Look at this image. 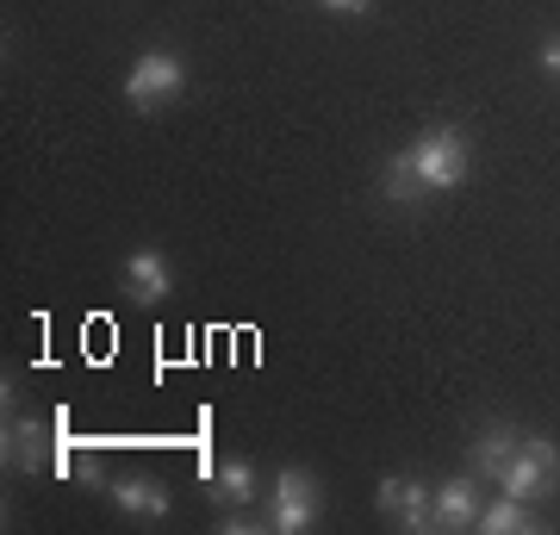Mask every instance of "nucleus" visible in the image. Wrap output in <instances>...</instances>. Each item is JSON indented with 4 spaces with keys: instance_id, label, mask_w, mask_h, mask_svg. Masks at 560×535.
Returning a JSON list of instances; mask_svg holds the SVG:
<instances>
[{
    "instance_id": "9d476101",
    "label": "nucleus",
    "mask_w": 560,
    "mask_h": 535,
    "mask_svg": "<svg viewBox=\"0 0 560 535\" xmlns=\"http://www.w3.org/2000/svg\"><path fill=\"white\" fill-rule=\"evenodd\" d=\"M474 530H486V535H536L541 530V516L529 511V498H492V504H486L480 511V523H474Z\"/></svg>"
},
{
    "instance_id": "423d86ee",
    "label": "nucleus",
    "mask_w": 560,
    "mask_h": 535,
    "mask_svg": "<svg viewBox=\"0 0 560 535\" xmlns=\"http://www.w3.org/2000/svg\"><path fill=\"white\" fill-rule=\"evenodd\" d=\"M175 293V268L162 249H131L125 256V299H138V305H162V299Z\"/></svg>"
},
{
    "instance_id": "39448f33",
    "label": "nucleus",
    "mask_w": 560,
    "mask_h": 535,
    "mask_svg": "<svg viewBox=\"0 0 560 535\" xmlns=\"http://www.w3.org/2000/svg\"><path fill=\"white\" fill-rule=\"evenodd\" d=\"M374 504H381L399 530L411 535H436V492L423 486V479H405V474H386L381 492H374Z\"/></svg>"
},
{
    "instance_id": "9b49d317",
    "label": "nucleus",
    "mask_w": 560,
    "mask_h": 535,
    "mask_svg": "<svg viewBox=\"0 0 560 535\" xmlns=\"http://www.w3.org/2000/svg\"><path fill=\"white\" fill-rule=\"evenodd\" d=\"M212 474V498H219L224 511H243V504H256V467L249 461H224V467H206Z\"/></svg>"
},
{
    "instance_id": "20e7f679",
    "label": "nucleus",
    "mask_w": 560,
    "mask_h": 535,
    "mask_svg": "<svg viewBox=\"0 0 560 535\" xmlns=\"http://www.w3.org/2000/svg\"><path fill=\"white\" fill-rule=\"evenodd\" d=\"M555 479H560V449L548 437H523L517 455H511V467L499 474V486L511 498H541Z\"/></svg>"
},
{
    "instance_id": "4468645a",
    "label": "nucleus",
    "mask_w": 560,
    "mask_h": 535,
    "mask_svg": "<svg viewBox=\"0 0 560 535\" xmlns=\"http://www.w3.org/2000/svg\"><path fill=\"white\" fill-rule=\"evenodd\" d=\"M324 13H342V20H361V13H374V0H318Z\"/></svg>"
},
{
    "instance_id": "f257e3e1",
    "label": "nucleus",
    "mask_w": 560,
    "mask_h": 535,
    "mask_svg": "<svg viewBox=\"0 0 560 535\" xmlns=\"http://www.w3.org/2000/svg\"><path fill=\"white\" fill-rule=\"evenodd\" d=\"M411 168H418L423 194H448L467 181L474 156H467V138H460L455 125H430L423 138H411Z\"/></svg>"
},
{
    "instance_id": "ddd939ff",
    "label": "nucleus",
    "mask_w": 560,
    "mask_h": 535,
    "mask_svg": "<svg viewBox=\"0 0 560 535\" xmlns=\"http://www.w3.org/2000/svg\"><path fill=\"white\" fill-rule=\"evenodd\" d=\"M381 187H386V206H418V194H423V181H418V168H411V150H399V156L386 162V175H381Z\"/></svg>"
},
{
    "instance_id": "1a4fd4ad",
    "label": "nucleus",
    "mask_w": 560,
    "mask_h": 535,
    "mask_svg": "<svg viewBox=\"0 0 560 535\" xmlns=\"http://www.w3.org/2000/svg\"><path fill=\"white\" fill-rule=\"evenodd\" d=\"M106 498H113V511H125V516H168V492L143 474L106 479Z\"/></svg>"
},
{
    "instance_id": "f8f14e48",
    "label": "nucleus",
    "mask_w": 560,
    "mask_h": 535,
    "mask_svg": "<svg viewBox=\"0 0 560 535\" xmlns=\"http://www.w3.org/2000/svg\"><path fill=\"white\" fill-rule=\"evenodd\" d=\"M517 430H504V423H492V430H480V442H474V474L499 479L504 467H511V455H517Z\"/></svg>"
},
{
    "instance_id": "7ed1b4c3",
    "label": "nucleus",
    "mask_w": 560,
    "mask_h": 535,
    "mask_svg": "<svg viewBox=\"0 0 560 535\" xmlns=\"http://www.w3.org/2000/svg\"><path fill=\"white\" fill-rule=\"evenodd\" d=\"M180 88H187V69H180L175 50H143L131 62V75H125V100L138 106V113H156V106H175Z\"/></svg>"
},
{
    "instance_id": "f03ea898",
    "label": "nucleus",
    "mask_w": 560,
    "mask_h": 535,
    "mask_svg": "<svg viewBox=\"0 0 560 535\" xmlns=\"http://www.w3.org/2000/svg\"><path fill=\"white\" fill-rule=\"evenodd\" d=\"M318 511H324L318 479L305 474V467H280V474H275V492H268V530L305 535L312 523H318Z\"/></svg>"
},
{
    "instance_id": "6e6552de",
    "label": "nucleus",
    "mask_w": 560,
    "mask_h": 535,
    "mask_svg": "<svg viewBox=\"0 0 560 535\" xmlns=\"http://www.w3.org/2000/svg\"><path fill=\"white\" fill-rule=\"evenodd\" d=\"M480 511H486V504H480V474H467V479L455 474V479H442V486H436V530H448V535L474 530Z\"/></svg>"
},
{
    "instance_id": "2eb2a0df",
    "label": "nucleus",
    "mask_w": 560,
    "mask_h": 535,
    "mask_svg": "<svg viewBox=\"0 0 560 535\" xmlns=\"http://www.w3.org/2000/svg\"><path fill=\"white\" fill-rule=\"evenodd\" d=\"M541 69H548V75H560V38L541 44Z\"/></svg>"
},
{
    "instance_id": "0eeeda50",
    "label": "nucleus",
    "mask_w": 560,
    "mask_h": 535,
    "mask_svg": "<svg viewBox=\"0 0 560 535\" xmlns=\"http://www.w3.org/2000/svg\"><path fill=\"white\" fill-rule=\"evenodd\" d=\"M50 461H57V442H50V430L38 417H7V467L13 474H38Z\"/></svg>"
}]
</instances>
